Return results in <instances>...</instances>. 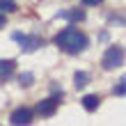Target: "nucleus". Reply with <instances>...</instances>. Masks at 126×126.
<instances>
[{
  "label": "nucleus",
  "mask_w": 126,
  "mask_h": 126,
  "mask_svg": "<svg viewBox=\"0 0 126 126\" xmlns=\"http://www.w3.org/2000/svg\"><path fill=\"white\" fill-rule=\"evenodd\" d=\"M87 83H90V73H85V71H76L73 73V85H76V90H83Z\"/></svg>",
  "instance_id": "9"
},
{
  "label": "nucleus",
  "mask_w": 126,
  "mask_h": 126,
  "mask_svg": "<svg viewBox=\"0 0 126 126\" xmlns=\"http://www.w3.org/2000/svg\"><path fill=\"white\" fill-rule=\"evenodd\" d=\"M55 46L64 50V53H69V55H78V53H83V50L90 46V39L83 34V32H78L76 28H64L62 32H57L55 34Z\"/></svg>",
  "instance_id": "1"
},
{
  "label": "nucleus",
  "mask_w": 126,
  "mask_h": 126,
  "mask_svg": "<svg viewBox=\"0 0 126 126\" xmlns=\"http://www.w3.org/2000/svg\"><path fill=\"white\" fill-rule=\"evenodd\" d=\"M32 80H34V76H32L30 71H25V73H21V76H18V83L23 85V87H30V85H32Z\"/></svg>",
  "instance_id": "12"
},
{
  "label": "nucleus",
  "mask_w": 126,
  "mask_h": 126,
  "mask_svg": "<svg viewBox=\"0 0 126 126\" xmlns=\"http://www.w3.org/2000/svg\"><path fill=\"white\" fill-rule=\"evenodd\" d=\"M80 2H83V5H101L103 0H80Z\"/></svg>",
  "instance_id": "13"
},
{
  "label": "nucleus",
  "mask_w": 126,
  "mask_h": 126,
  "mask_svg": "<svg viewBox=\"0 0 126 126\" xmlns=\"http://www.w3.org/2000/svg\"><path fill=\"white\" fill-rule=\"evenodd\" d=\"M14 69H16V62L14 60H0V80H5V78H9Z\"/></svg>",
  "instance_id": "8"
},
{
  "label": "nucleus",
  "mask_w": 126,
  "mask_h": 126,
  "mask_svg": "<svg viewBox=\"0 0 126 126\" xmlns=\"http://www.w3.org/2000/svg\"><path fill=\"white\" fill-rule=\"evenodd\" d=\"M80 103H83V108L87 110V112H94L96 108H99V103H101V99L96 94H85L83 99H80Z\"/></svg>",
  "instance_id": "7"
},
{
  "label": "nucleus",
  "mask_w": 126,
  "mask_h": 126,
  "mask_svg": "<svg viewBox=\"0 0 126 126\" xmlns=\"http://www.w3.org/2000/svg\"><path fill=\"white\" fill-rule=\"evenodd\" d=\"M124 57H126V53H124L122 46H110L106 53H103L101 64H103L106 71H112V69H119V66L124 64Z\"/></svg>",
  "instance_id": "2"
},
{
  "label": "nucleus",
  "mask_w": 126,
  "mask_h": 126,
  "mask_svg": "<svg viewBox=\"0 0 126 126\" xmlns=\"http://www.w3.org/2000/svg\"><path fill=\"white\" fill-rule=\"evenodd\" d=\"M16 9H18L16 0H0V12H2V14H12Z\"/></svg>",
  "instance_id": "10"
},
{
  "label": "nucleus",
  "mask_w": 126,
  "mask_h": 126,
  "mask_svg": "<svg viewBox=\"0 0 126 126\" xmlns=\"http://www.w3.org/2000/svg\"><path fill=\"white\" fill-rule=\"evenodd\" d=\"M112 94L115 96H126V76H122L117 80V85L112 87Z\"/></svg>",
  "instance_id": "11"
},
{
  "label": "nucleus",
  "mask_w": 126,
  "mask_h": 126,
  "mask_svg": "<svg viewBox=\"0 0 126 126\" xmlns=\"http://www.w3.org/2000/svg\"><path fill=\"white\" fill-rule=\"evenodd\" d=\"M57 18L78 23V21H85V12H83V9H62V12H57Z\"/></svg>",
  "instance_id": "6"
},
{
  "label": "nucleus",
  "mask_w": 126,
  "mask_h": 126,
  "mask_svg": "<svg viewBox=\"0 0 126 126\" xmlns=\"http://www.w3.org/2000/svg\"><path fill=\"white\" fill-rule=\"evenodd\" d=\"M9 122H12L14 126L30 124V122H32V110H30V108H16V110L9 115Z\"/></svg>",
  "instance_id": "5"
},
{
  "label": "nucleus",
  "mask_w": 126,
  "mask_h": 126,
  "mask_svg": "<svg viewBox=\"0 0 126 126\" xmlns=\"http://www.w3.org/2000/svg\"><path fill=\"white\" fill-rule=\"evenodd\" d=\"M62 96H64V92L60 90V92H55V96H48V99L39 101V103H37V115H41V117H53Z\"/></svg>",
  "instance_id": "3"
},
{
  "label": "nucleus",
  "mask_w": 126,
  "mask_h": 126,
  "mask_svg": "<svg viewBox=\"0 0 126 126\" xmlns=\"http://www.w3.org/2000/svg\"><path fill=\"white\" fill-rule=\"evenodd\" d=\"M12 39L21 44V50H23V53H34L39 46H44V41L39 37H30V34H23V32H14Z\"/></svg>",
  "instance_id": "4"
},
{
  "label": "nucleus",
  "mask_w": 126,
  "mask_h": 126,
  "mask_svg": "<svg viewBox=\"0 0 126 126\" xmlns=\"http://www.w3.org/2000/svg\"><path fill=\"white\" fill-rule=\"evenodd\" d=\"M7 25V18H5V14L2 12H0V30H2V28Z\"/></svg>",
  "instance_id": "14"
}]
</instances>
